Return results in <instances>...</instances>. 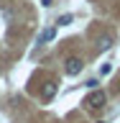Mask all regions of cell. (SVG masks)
<instances>
[{
  "label": "cell",
  "instance_id": "277c9868",
  "mask_svg": "<svg viewBox=\"0 0 120 123\" xmlns=\"http://www.w3.org/2000/svg\"><path fill=\"white\" fill-rule=\"evenodd\" d=\"M54 36H56V28H44L41 36H38V41H41V44H44V41H54Z\"/></svg>",
  "mask_w": 120,
  "mask_h": 123
},
{
  "label": "cell",
  "instance_id": "9c48e42d",
  "mask_svg": "<svg viewBox=\"0 0 120 123\" xmlns=\"http://www.w3.org/2000/svg\"><path fill=\"white\" fill-rule=\"evenodd\" d=\"M97 123H105V121H97Z\"/></svg>",
  "mask_w": 120,
  "mask_h": 123
},
{
  "label": "cell",
  "instance_id": "6da1fadb",
  "mask_svg": "<svg viewBox=\"0 0 120 123\" xmlns=\"http://www.w3.org/2000/svg\"><path fill=\"white\" fill-rule=\"evenodd\" d=\"M105 100H107V95L102 90H92L87 98H84V105L90 108V110H100V108L105 105Z\"/></svg>",
  "mask_w": 120,
  "mask_h": 123
},
{
  "label": "cell",
  "instance_id": "52a82bcc",
  "mask_svg": "<svg viewBox=\"0 0 120 123\" xmlns=\"http://www.w3.org/2000/svg\"><path fill=\"white\" fill-rule=\"evenodd\" d=\"M110 72H113V67H110V64H102V67H100V74H102V77H107Z\"/></svg>",
  "mask_w": 120,
  "mask_h": 123
},
{
  "label": "cell",
  "instance_id": "ba28073f",
  "mask_svg": "<svg viewBox=\"0 0 120 123\" xmlns=\"http://www.w3.org/2000/svg\"><path fill=\"white\" fill-rule=\"evenodd\" d=\"M41 3H44V8H51L54 5V0H41Z\"/></svg>",
  "mask_w": 120,
  "mask_h": 123
},
{
  "label": "cell",
  "instance_id": "5b68a950",
  "mask_svg": "<svg viewBox=\"0 0 120 123\" xmlns=\"http://www.w3.org/2000/svg\"><path fill=\"white\" fill-rule=\"evenodd\" d=\"M110 46H113V38L110 36H100L97 38V49L100 51H102V49H110Z\"/></svg>",
  "mask_w": 120,
  "mask_h": 123
},
{
  "label": "cell",
  "instance_id": "8992f818",
  "mask_svg": "<svg viewBox=\"0 0 120 123\" xmlns=\"http://www.w3.org/2000/svg\"><path fill=\"white\" fill-rule=\"evenodd\" d=\"M72 21H74V15H72V13H64V15H59V18H56V23H59V26H69Z\"/></svg>",
  "mask_w": 120,
  "mask_h": 123
},
{
  "label": "cell",
  "instance_id": "7a4b0ae2",
  "mask_svg": "<svg viewBox=\"0 0 120 123\" xmlns=\"http://www.w3.org/2000/svg\"><path fill=\"white\" fill-rule=\"evenodd\" d=\"M64 64H67V67H64V72H67L69 77H77L79 72H82V67H84V62L79 59V56H69Z\"/></svg>",
  "mask_w": 120,
  "mask_h": 123
},
{
  "label": "cell",
  "instance_id": "3957f363",
  "mask_svg": "<svg viewBox=\"0 0 120 123\" xmlns=\"http://www.w3.org/2000/svg\"><path fill=\"white\" fill-rule=\"evenodd\" d=\"M41 98H44V100H54V98H56V85L49 82V85L44 87V92H41Z\"/></svg>",
  "mask_w": 120,
  "mask_h": 123
}]
</instances>
